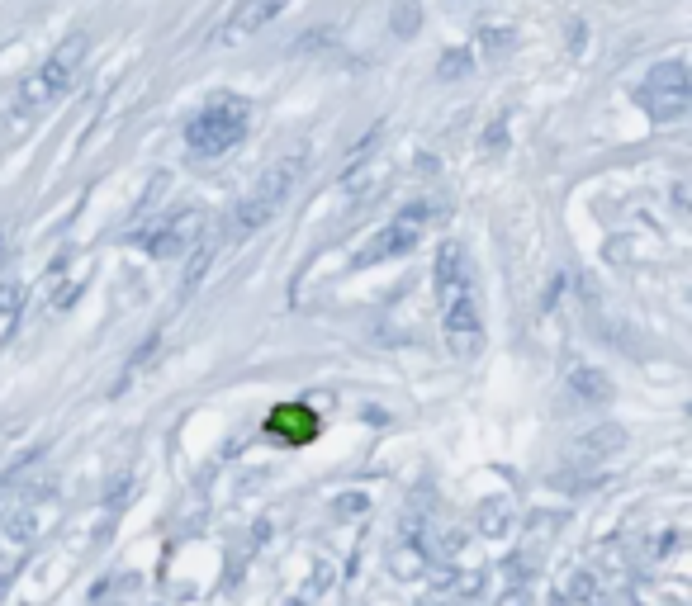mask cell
<instances>
[{"instance_id": "obj_1", "label": "cell", "mask_w": 692, "mask_h": 606, "mask_svg": "<svg viewBox=\"0 0 692 606\" xmlns=\"http://www.w3.org/2000/svg\"><path fill=\"white\" fill-rule=\"evenodd\" d=\"M299 176H304V157H280L275 166H266L261 180H256L252 190L228 209V218H223V232H219L223 247H237V242H247V237H256V232L266 228V223L285 209V199L294 195Z\"/></svg>"}, {"instance_id": "obj_2", "label": "cell", "mask_w": 692, "mask_h": 606, "mask_svg": "<svg viewBox=\"0 0 692 606\" xmlns=\"http://www.w3.org/2000/svg\"><path fill=\"white\" fill-rule=\"evenodd\" d=\"M81 62H86V34H67L53 53H48L43 67H34V72L19 81V90H15V114L19 119H34V114H43L48 105H57V100L76 86Z\"/></svg>"}, {"instance_id": "obj_3", "label": "cell", "mask_w": 692, "mask_h": 606, "mask_svg": "<svg viewBox=\"0 0 692 606\" xmlns=\"http://www.w3.org/2000/svg\"><path fill=\"white\" fill-rule=\"evenodd\" d=\"M247 138V105L242 100H214L185 124V143L195 157H223Z\"/></svg>"}, {"instance_id": "obj_4", "label": "cell", "mask_w": 692, "mask_h": 606, "mask_svg": "<svg viewBox=\"0 0 692 606\" xmlns=\"http://www.w3.org/2000/svg\"><path fill=\"white\" fill-rule=\"evenodd\" d=\"M636 105L650 114V119H659V124H674V119H683L692 105V76L683 62H659V67H650L645 72V81L636 86Z\"/></svg>"}, {"instance_id": "obj_5", "label": "cell", "mask_w": 692, "mask_h": 606, "mask_svg": "<svg viewBox=\"0 0 692 606\" xmlns=\"http://www.w3.org/2000/svg\"><path fill=\"white\" fill-rule=\"evenodd\" d=\"M437 218V209L432 204H413V209H403L389 228H380L370 242H365V251L356 256V266H380V261H394V256H403V251H413L422 242V228Z\"/></svg>"}, {"instance_id": "obj_6", "label": "cell", "mask_w": 692, "mask_h": 606, "mask_svg": "<svg viewBox=\"0 0 692 606\" xmlns=\"http://www.w3.org/2000/svg\"><path fill=\"white\" fill-rule=\"evenodd\" d=\"M204 237V214L200 209H176L171 218H162L157 223V232H147L143 247L157 256V261H176V256H185L190 247H200Z\"/></svg>"}, {"instance_id": "obj_7", "label": "cell", "mask_w": 692, "mask_h": 606, "mask_svg": "<svg viewBox=\"0 0 692 606\" xmlns=\"http://www.w3.org/2000/svg\"><path fill=\"white\" fill-rule=\"evenodd\" d=\"M437 299H441V313L456 308V303H470L474 299V275H470V256L460 242H446L437 251Z\"/></svg>"}, {"instance_id": "obj_8", "label": "cell", "mask_w": 692, "mask_h": 606, "mask_svg": "<svg viewBox=\"0 0 692 606\" xmlns=\"http://www.w3.org/2000/svg\"><path fill=\"white\" fill-rule=\"evenodd\" d=\"M280 10H285V0H237V10L223 19L219 38H223V43H242V38L261 34V29H266Z\"/></svg>"}, {"instance_id": "obj_9", "label": "cell", "mask_w": 692, "mask_h": 606, "mask_svg": "<svg viewBox=\"0 0 692 606\" xmlns=\"http://www.w3.org/2000/svg\"><path fill=\"white\" fill-rule=\"evenodd\" d=\"M621 446H626V431H621L617 422H602V427H593L588 436L574 441L569 460H574V464H602V460H612Z\"/></svg>"}, {"instance_id": "obj_10", "label": "cell", "mask_w": 692, "mask_h": 606, "mask_svg": "<svg viewBox=\"0 0 692 606\" xmlns=\"http://www.w3.org/2000/svg\"><path fill=\"white\" fill-rule=\"evenodd\" d=\"M86 280H91V261H57L53 275H48V303L53 308H72L76 294L86 289Z\"/></svg>"}, {"instance_id": "obj_11", "label": "cell", "mask_w": 692, "mask_h": 606, "mask_svg": "<svg viewBox=\"0 0 692 606\" xmlns=\"http://www.w3.org/2000/svg\"><path fill=\"white\" fill-rule=\"evenodd\" d=\"M271 431L285 436L290 446H304V441L318 436V417H313V408H304V403H285V408L271 412Z\"/></svg>"}, {"instance_id": "obj_12", "label": "cell", "mask_w": 692, "mask_h": 606, "mask_svg": "<svg viewBox=\"0 0 692 606\" xmlns=\"http://www.w3.org/2000/svg\"><path fill=\"white\" fill-rule=\"evenodd\" d=\"M569 389L579 393L583 403H607V398H612V379L598 375V370H574V375H569Z\"/></svg>"}, {"instance_id": "obj_13", "label": "cell", "mask_w": 692, "mask_h": 606, "mask_svg": "<svg viewBox=\"0 0 692 606\" xmlns=\"http://www.w3.org/2000/svg\"><path fill=\"white\" fill-rule=\"evenodd\" d=\"M418 569H427V545H399V550H394V573H399V578H418Z\"/></svg>"}, {"instance_id": "obj_14", "label": "cell", "mask_w": 692, "mask_h": 606, "mask_svg": "<svg viewBox=\"0 0 692 606\" xmlns=\"http://www.w3.org/2000/svg\"><path fill=\"white\" fill-rule=\"evenodd\" d=\"M479 531H484V535H503V531H508V502H498V498L484 502V507H479Z\"/></svg>"}, {"instance_id": "obj_15", "label": "cell", "mask_w": 692, "mask_h": 606, "mask_svg": "<svg viewBox=\"0 0 692 606\" xmlns=\"http://www.w3.org/2000/svg\"><path fill=\"white\" fill-rule=\"evenodd\" d=\"M465 72H470V53H465V48L446 53L441 57V67H437V76H446V81H456V76H465Z\"/></svg>"}, {"instance_id": "obj_16", "label": "cell", "mask_w": 692, "mask_h": 606, "mask_svg": "<svg viewBox=\"0 0 692 606\" xmlns=\"http://www.w3.org/2000/svg\"><path fill=\"white\" fill-rule=\"evenodd\" d=\"M484 48H489V53H508L512 34H508V29H489V34H484Z\"/></svg>"}, {"instance_id": "obj_17", "label": "cell", "mask_w": 692, "mask_h": 606, "mask_svg": "<svg viewBox=\"0 0 692 606\" xmlns=\"http://www.w3.org/2000/svg\"><path fill=\"white\" fill-rule=\"evenodd\" d=\"M394 29H399V34H413V29H418V5H403L399 19H394Z\"/></svg>"}, {"instance_id": "obj_18", "label": "cell", "mask_w": 692, "mask_h": 606, "mask_svg": "<svg viewBox=\"0 0 692 606\" xmlns=\"http://www.w3.org/2000/svg\"><path fill=\"white\" fill-rule=\"evenodd\" d=\"M569 592H574L579 602H588V597H593V578H588V573H574V583H569Z\"/></svg>"}, {"instance_id": "obj_19", "label": "cell", "mask_w": 692, "mask_h": 606, "mask_svg": "<svg viewBox=\"0 0 692 606\" xmlns=\"http://www.w3.org/2000/svg\"><path fill=\"white\" fill-rule=\"evenodd\" d=\"M19 308V285H0V313H15Z\"/></svg>"}, {"instance_id": "obj_20", "label": "cell", "mask_w": 692, "mask_h": 606, "mask_svg": "<svg viewBox=\"0 0 692 606\" xmlns=\"http://www.w3.org/2000/svg\"><path fill=\"white\" fill-rule=\"evenodd\" d=\"M5 251H10V242H5V232H0V266H5Z\"/></svg>"}, {"instance_id": "obj_21", "label": "cell", "mask_w": 692, "mask_h": 606, "mask_svg": "<svg viewBox=\"0 0 692 606\" xmlns=\"http://www.w3.org/2000/svg\"><path fill=\"white\" fill-rule=\"evenodd\" d=\"M550 606H569V602H550Z\"/></svg>"}]
</instances>
